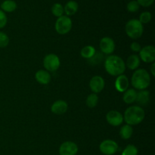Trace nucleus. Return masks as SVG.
<instances>
[{"label": "nucleus", "mask_w": 155, "mask_h": 155, "mask_svg": "<svg viewBox=\"0 0 155 155\" xmlns=\"http://www.w3.org/2000/svg\"><path fill=\"white\" fill-rule=\"evenodd\" d=\"M8 18L6 14L0 9V29L4 28L7 24Z\"/></svg>", "instance_id": "c85d7f7f"}, {"label": "nucleus", "mask_w": 155, "mask_h": 155, "mask_svg": "<svg viewBox=\"0 0 155 155\" xmlns=\"http://www.w3.org/2000/svg\"><path fill=\"white\" fill-rule=\"evenodd\" d=\"M1 10L5 13V12H13L16 10L17 8V3L14 0H5L2 2Z\"/></svg>", "instance_id": "aec40b11"}, {"label": "nucleus", "mask_w": 155, "mask_h": 155, "mask_svg": "<svg viewBox=\"0 0 155 155\" xmlns=\"http://www.w3.org/2000/svg\"><path fill=\"white\" fill-rule=\"evenodd\" d=\"M139 58L145 63H154L155 61V48L153 45H146L141 48Z\"/></svg>", "instance_id": "6e6552de"}, {"label": "nucleus", "mask_w": 155, "mask_h": 155, "mask_svg": "<svg viewBox=\"0 0 155 155\" xmlns=\"http://www.w3.org/2000/svg\"><path fill=\"white\" fill-rule=\"evenodd\" d=\"M78 152V146L74 142L68 141L61 145L59 148L60 155H76Z\"/></svg>", "instance_id": "1a4fd4ad"}, {"label": "nucleus", "mask_w": 155, "mask_h": 155, "mask_svg": "<svg viewBox=\"0 0 155 155\" xmlns=\"http://www.w3.org/2000/svg\"><path fill=\"white\" fill-rule=\"evenodd\" d=\"M68 108V104L64 100H58L54 101L51 107V111L56 115H61L66 113Z\"/></svg>", "instance_id": "ddd939ff"}, {"label": "nucleus", "mask_w": 155, "mask_h": 155, "mask_svg": "<svg viewBox=\"0 0 155 155\" xmlns=\"http://www.w3.org/2000/svg\"><path fill=\"white\" fill-rule=\"evenodd\" d=\"M104 85L105 83L104 79L100 76H95L89 81V87L92 92L95 94L101 92L104 89Z\"/></svg>", "instance_id": "f8f14e48"}, {"label": "nucleus", "mask_w": 155, "mask_h": 155, "mask_svg": "<svg viewBox=\"0 0 155 155\" xmlns=\"http://www.w3.org/2000/svg\"><path fill=\"white\" fill-rule=\"evenodd\" d=\"M95 52H96L95 48L92 45H86V46L83 47L82 48L81 51H80V54L84 58L90 59L93 57Z\"/></svg>", "instance_id": "4be33fe9"}, {"label": "nucleus", "mask_w": 155, "mask_h": 155, "mask_svg": "<svg viewBox=\"0 0 155 155\" xmlns=\"http://www.w3.org/2000/svg\"><path fill=\"white\" fill-rule=\"evenodd\" d=\"M9 44V37L4 32L0 31V48H4Z\"/></svg>", "instance_id": "cd10ccee"}, {"label": "nucleus", "mask_w": 155, "mask_h": 155, "mask_svg": "<svg viewBox=\"0 0 155 155\" xmlns=\"http://www.w3.org/2000/svg\"><path fill=\"white\" fill-rule=\"evenodd\" d=\"M36 81L42 85H48L51 82V74L45 70H39L35 74Z\"/></svg>", "instance_id": "2eb2a0df"}, {"label": "nucleus", "mask_w": 155, "mask_h": 155, "mask_svg": "<svg viewBox=\"0 0 155 155\" xmlns=\"http://www.w3.org/2000/svg\"><path fill=\"white\" fill-rule=\"evenodd\" d=\"M79 8L78 3L74 0H71L68 1L66 3V5L64 7V13L66 14V16H72L74 15L77 12Z\"/></svg>", "instance_id": "dca6fc26"}, {"label": "nucleus", "mask_w": 155, "mask_h": 155, "mask_svg": "<svg viewBox=\"0 0 155 155\" xmlns=\"http://www.w3.org/2000/svg\"><path fill=\"white\" fill-rule=\"evenodd\" d=\"M51 13L54 16L57 17V18L63 16L64 13V6L60 3H54L51 7Z\"/></svg>", "instance_id": "b1692460"}, {"label": "nucleus", "mask_w": 155, "mask_h": 155, "mask_svg": "<svg viewBox=\"0 0 155 155\" xmlns=\"http://www.w3.org/2000/svg\"><path fill=\"white\" fill-rule=\"evenodd\" d=\"M129 82L128 77L124 74L118 76L115 80V89L120 92H124L128 89Z\"/></svg>", "instance_id": "4468645a"}, {"label": "nucleus", "mask_w": 155, "mask_h": 155, "mask_svg": "<svg viewBox=\"0 0 155 155\" xmlns=\"http://www.w3.org/2000/svg\"><path fill=\"white\" fill-rule=\"evenodd\" d=\"M60 59L55 54H48L44 58L43 66L48 72H54L59 68Z\"/></svg>", "instance_id": "423d86ee"}, {"label": "nucleus", "mask_w": 155, "mask_h": 155, "mask_svg": "<svg viewBox=\"0 0 155 155\" xmlns=\"http://www.w3.org/2000/svg\"><path fill=\"white\" fill-rule=\"evenodd\" d=\"M137 92L135 89H128L126 92H124L123 100L126 104H133L136 101Z\"/></svg>", "instance_id": "a211bd4d"}, {"label": "nucleus", "mask_w": 155, "mask_h": 155, "mask_svg": "<svg viewBox=\"0 0 155 155\" xmlns=\"http://www.w3.org/2000/svg\"><path fill=\"white\" fill-rule=\"evenodd\" d=\"M98 102V97L97 94L92 93L88 95L86 100V104L89 108H93L97 105Z\"/></svg>", "instance_id": "5701e85b"}, {"label": "nucleus", "mask_w": 155, "mask_h": 155, "mask_svg": "<svg viewBox=\"0 0 155 155\" xmlns=\"http://www.w3.org/2000/svg\"><path fill=\"white\" fill-rule=\"evenodd\" d=\"M107 122L113 127H119L124 122V115L117 110H110L106 115Z\"/></svg>", "instance_id": "9b49d317"}, {"label": "nucleus", "mask_w": 155, "mask_h": 155, "mask_svg": "<svg viewBox=\"0 0 155 155\" xmlns=\"http://www.w3.org/2000/svg\"><path fill=\"white\" fill-rule=\"evenodd\" d=\"M140 65V58L137 54H131L128 57L126 63V67L130 70H136Z\"/></svg>", "instance_id": "6ab92c4d"}, {"label": "nucleus", "mask_w": 155, "mask_h": 155, "mask_svg": "<svg viewBox=\"0 0 155 155\" xmlns=\"http://www.w3.org/2000/svg\"><path fill=\"white\" fill-rule=\"evenodd\" d=\"M132 86L138 90H145L151 83V77L146 70L138 69L133 73L131 79Z\"/></svg>", "instance_id": "7ed1b4c3"}, {"label": "nucleus", "mask_w": 155, "mask_h": 155, "mask_svg": "<svg viewBox=\"0 0 155 155\" xmlns=\"http://www.w3.org/2000/svg\"><path fill=\"white\" fill-rule=\"evenodd\" d=\"M104 68L110 75L118 77L125 72L126 64L119 56L109 55L104 61Z\"/></svg>", "instance_id": "f257e3e1"}, {"label": "nucleus", "mask_w": 155, "mask_h": 155, "mask_svg": "<svg viewBox=\"0 0 155 155\" xmlns=\"http://www.w3.org/2000/svg\"><path fill=\"white\" fill-rule=\"evenodd\" d=\"M133 129L132 126L126 124V125L123 126L120 130V136L124 140H127V139H130L131 136H133Z\"/></svg>", "instance_id": "412c9836"}, {"label": "nucleus", "mask_w": 155, "mask_h": 155, "mask_svg": "<svg viewBox=\"0 0 155 155\" xmlns=\"http://www.w3.org/2000/svg\"><path fill=\"white\" fill-rule=\"evenodd\" d=\"M125 31L127 36L133 39L140 38L143 34V24L137 19H131L126 24Z\"/></svg>", "instance_id": "20e7f679"}, {"label": "nucleus", "mask_w": 155, "mask_h": 155, "mask_svg": "<svg viewBox=\"0 0 155 155\" xmlns=\"http://www.w3.org/2000/svg\"><path fill=\"white\" fill-rule=\"evenodd\" d=\"M151 18H152V15H151V12H144L142 13H141L139 21H140V23L142 24H148L151 21Z\"/></svg>", "instance_id": "a878e982"}, {"label": "nucleus", "mask_w": 155, "mask_h": 155, "mask_svg": "<svg viewBox=\"0 0 155 155\" xmlns=\"http://www.w3.org/2000/svg\"><path fill=\"white\" fill-rule=\"evenodd\" d=\"M55 30L58 34L64 35L69 33L72 28V21L71 18L66 15L58 18L55 22Z\"/></svg>", "instance_id": "39448f33"}, {"label": "nucleus", "mask_w": 155, "mask_h": 155, "mask_svg": "<svg viewBox=\"0 0 155 155\" xmlns=\"http://www.w3.org/2000/svg\"><path fill=\"white\" fill-rule=\"evenodd\" d=\"M139 5L142 7H149L154 3V0H136Z\"/></svg>", "instance_id": "c756f323"}, {"label": "nucleus", "mask_w": 155, "mask_h": 155, "mask_svg": "<svg viewBox=\"0 0 155 155\" xmlns=\"http://www.w3.org/2000/svg\"><path fill=\"white\" fill-rule=\"evenodd\" d=\"M138 148L134 145H128L123 151L121 155H138Z\"/></svg>", "instance_id": "393cba45"}, {"label": "nucleus", "mask_w": 155, "mask_h": 155, "mask_svg": "<svg viewBox=\"0 0 155 155\" xmlns=\"http://www.w3.org/2000/svg\"><path fill=\"white\" fill-rule=\"evenodd\" d=\"M145 113L140 106L134 105L129 107L124 112V120L130 126L138 125L145 119Z\"/></svg>", "instance_id": "f03ea898"}, {"label": "nucleus", "mask_w": 155, "mask_h": 155, "mask_svg": "<svg viewBox=\"0 0 155 155\" xmlns=\"http://www.w3.org/2000/svg\"><path fill=\"white\" fill-rule=\"evenodd\" d=\"M150 101V92L148 90H139L137 92L136 101L140 105H146Z\"/></svg>", "instance_id": "f3484780"}, {"label": "nucleus", "mask_w": 155, "mask_h": 155, "mask_svg": "<svg viewBox=\"0 0 155 155\" xmlns=\"http://www.w3.org/2000/svg\"><path fill=\"white\" fill-rule=\"evenodd\" d=\"M118 145L115 141L110 139L104 140L99 145V150L104 155H113L118 151Z\"/></svg>", "instance_id": "0eeeda50"}, {"label": "nucleus", "mask_w": 155, "mask_h": 155, "mask_svg": "<svg viewBox=\"0 0 155 155\" xmlns=\"http://www.w3.org/2000/svg\"><path fill=\"white\" fill-rule=\"evenodd\" d=\"M130 48H131L132 51H134V52H139L141 48H142V47H141L140 44L139 43H138V42H132L131 45H130Z\"/></svg>", "instance_id": "7c9ffc66"}, {"label": "nucleus", "mask_w": 155, "mask_h": 155, "mask_svg": "<svg viewBox=\"0 0 155 155\" xmlns=\"http://www.w3.org/2000/svg\"><path fill=\"white\" fill-rule=\"evenodd\" d=\"M139 8H140V5H139L136 0H132L130 2H128L127 5V11L129 12H131V13L138 12L139 10Z\"/></svg>", "instance_id": "bb28decb"}, {"label": "nucleus", "mask_w": 155, "mask_h": 155, "mask_svg": "<svg viewBox=\"0 0 155 155\" xmlns=\"http://www.w3.org/2000/svg\"><path fill=\"white\" fill-rule=\"evenodd\" d=\"M154 68H155V63L152 64V65H151V74H152L153 76H155V70H154Z\"/></svg>", "instance_id": "2f4dec72"}, {"label": "nucleus", "mask_w": 155, "mask_h": 155, "mask_svg": "<svg viewBox=\"0 0 155 155\" xmlns=\"http://www.w3.org/2000/svg\"><path fill=\"white\" fill-rule=\"evenodd\" d=\"M100 49L101 52L105 54H110L114 51L115 43L113 39L108 36L102 38L99 43Z\"/></svg>", "instance_id": "9d476101"}]
</instances>
